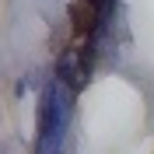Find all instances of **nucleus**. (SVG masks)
Wrapping results in <instances>:
<instances>
[{
	"instance_id": "obj_1",
	"label": "nucleus",
	"mask_w": 154,
	"mask_h": 154,
	"mask_svg": "<svg viewBox=\"0 0 154 154\" xmlns=\"http://www.w3.org/2000/svg\"><path fill=\"white\" fill-rule=\"evenodd\" d=\"M91 60H95V46H91V42H88L84 49L70 46V49H63V56L56 60V74L53 77H60V81L77 95V91L88 84V77H91Z\"/></svg>"
}]
</instances>
